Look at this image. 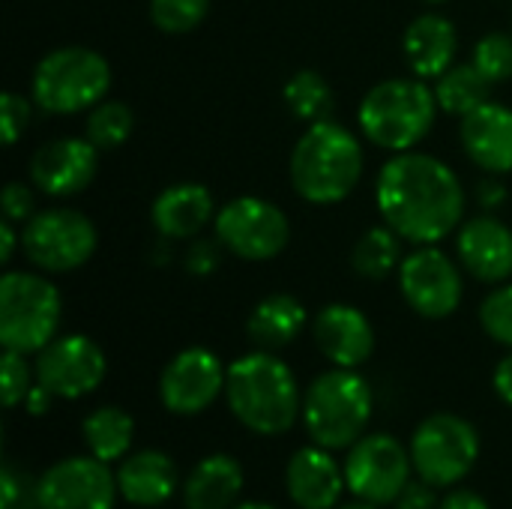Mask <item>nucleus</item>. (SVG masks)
I'll return each instance as SVG.
<instances>
[{
    "mask_svg": "<svg viewBox=\"0 0 512 509\" xmlns=\"http://www.w3.org/2000/svg\"><path fill=\"white\" fill-rule=\"evenodd\" d=\"M396 509H438V495H435V486L426 483V480H411L405 486V492L396 498Z\"/></svg>",
    "mask_w": 512,
    "mask_h": 509,
    "instance_id": "obj_38",
    "label": "nucleus"
},
{
    "mask_svg": "<svg viewBox=\"0 0 512 509\" xmlns=\"http://www.w3.org/2000/svg\"><path fill=\"white\" fill-rule=\"evenodd\" d=\"M135 117L132 108L120 99H102L99 105L90 108L87 123H84V138L96 144L99 150H114L132 135Z\"/></svg>",
    "mask_w": 512,
    "mask_h": 509,
    "instance_id": "obj_30",
    "label": "nucleus"
},
{
    "mask_svg": "<svg viewBox=\"0 0 512 509\" xmlns=\"http://www.w3.org/2000/svg\"><path fill=\"white\" fill-rule=\"evenodd\" d=\"M231 509H276L270 504H261V501H243V504H234Z\"/></svg>",
    "mask_w": 512,
    "mask_h": 509,
    "instance_id": "obj_46",
    "label": "nucleus"
},
{
    "mask_svg": "<svg viewBox=\"0 0 512 509\" xmlns=\"http://www.w3.org/2000/svg\"><path fill=\"white\" fill-rule=\"evenodd\" d=\"M396 276L405 303L429 321L450 318L462 303V273L438 246H420L405 255Z\"/></svg>",
    "mask_w": 512,
    "mask_h": 509,
    "instance_id": "obj_12",
    "label": "nucleus"
},
{
    "mask_svg": "<svg viewBox=\"0 0 512 509\" xmlns=\"http://www.w3.org/2000/svg\"><path fill=\"white\" fill-rule=\"evenodd\" d=\"M402 48H405V60L417 78H423V81L438 78L456 63L459 33L447 15L426 12L408 24Z\"/></svg>",
    "mask_w": 512,
    "mask_h": 509,
    "instance_id": "obj_22",
    "label": "nucleus"
},
{
    "mask_svg": "<svg viewBox=\"0 0 512 509\" xmlns=\"http://www.w3.org/2000/svg\"><path fill=\"white\" fill-rule=\"evenodd\" d=\"M459 138L477 168L489 171L492 177L512 171V108L489 99L462 117Z\"/></svg>",
    "mask_w": 512,
    "mask_h": 509,
    "instance_id": "obj_20",
    "label": "nucleus"
},
{
    "mask_svg": "<svg viewBox=\"0 0 512 509\" xmlns=\"http://www.w3.org/2000/svg\"><path fill=\"white\" fill-rule=\"evenodd\" d=\"M30 123V99L21 93H3L0 99V129H3V144L12 147Z\"/></svg>",
    "mask_w": 512,
    "mask_h": 509,
    "instance_id": "obj_35",
    "label": "nucleus"
},
{
    "mask_svg": "<svg viewBox=\"0 0 512 509\" xmlns=\"http://www.w3.org/2000/svg\"><path fill=\"white\" fill-rule=\"evenodd\" d=\"M216 240L240 261H270L285 252L291 225L282 207L258 195L231 198L216 210Z\"/></svg>",
    "mask_w": 512,
    "mask_h": 509,
    "instance_id": "obj_10",
    "label": "nucleus"
},
{
    "mask_svg": "<svg viewBox=\"0 0 512 509\" xmlns=\"http://www.w3.org/2000/svg\"><path fill=\"white\" fill-rule=\"evenodd\" d=\"M219 249H222L219 240H195V243L186 249V261H183L186 270L195 273V276H207V273L219 270V261H222Z\"/></svg>",
    "mask_w": 512,
    "mask_h": 509,
    "instance_id": "obj_37",
    "label": "nucleus"
},
{
    "mask_svg": "<svg viewBox=\"0 0 512 509\" xmlns=\"http://www.w3.org/2000/svg\"><path fill=\"white\" fill-rule=\"evenodd\" d=\"M438 509H492L486 504V498H480L477 492H468V489H456V492H450Z\"/></svg>",
    "mask_w": 512,
    "mask_h": 509,
    "instance_id": "obj_39",
    "label": "nucleus"
},
{
    "mask_svg": "<svg viewBox=\"0 0 512 509\" xmlns=\"http://www.w3.org/2000/svg\"><path fill=\"white\" fill-rule=\"evenodd\" d=\"M336 509H381L378 504H372V501H363V498H357V501H351V504H342V507Z\"/></svg>",
    "mask_w": 512,
    "mask_h": 509,
    "instance_id": "obj_45",
    "label": "nucleus"
},
{
    "mask_svg": "<svg viewBox=\"0 0 512 509\" xmlns=\"http://www.w3.org/2000/svg\"><path fill=\"white\" fill-rule=\"evenodd\" d=\"M345 483L348 492L372 501L378 507L384 504H396V498L405 492V486L411 483V450L393 438V435H363L354 447H348V459H345Z\"/></svg>",
    "mask_w": 512,
    "mask_h": 509,
    "instance_id": "obj_11",
    "label": "nucleus"
},
{
    "mask_svg": "<svg viewBox=\"0 0 512 509\" xmlns=\"http://www.w3.org/2000/svg\"><path fill=\"white\" fill-rule=\"evenodd\" d=\"M96 246V225L72 207L39 210L21 228V252L42 273L78 270L96 255Z\"/></svg>",
    "mask_w": 512,
    "mask_h": 509,
    "instance_id": "obj_8",
    "label": "nucleus"
},
{
    "mask_svg": "<svg viewBox=\"0 0 512 509\" xmlns=\"http://www.w3.org/2000/svg\"><path fill=\"white\" fill-rule=\"evenodd\" d=\"M114 474L120 498L135 507H162L177 492V465L162 450H138Z\"/></svg>",
    "mask_w": 512,
    "mask_h": 509,
    "instance_id": "obj_23",
    "label": "nucleus"
},
{
    "mask_svg": "<svg viewBox=\"0 0 512 509\" xmlns=\"http://www.w3.org/2000/svg\"><path fill=\"white\" fill-rule=\"evenodd\" d=\"M492 384H495V393L501 402L512 405V351L495 366V375H492Z\"/></svg>",
    "mask_w": 512,
    "mask_h": 509,
    "instance_id": "obj_40",
    "label": "nucleus"
},
{
    "mask_svg": "<svg viewBox=\"0 0 512 509\" xmlns=\"http://www.w3.org/2000/svg\"><path fill=\"white\" fill-rule=\"evenodd\" d=\"M63 315L60 291L39 273L9 270L0 279V345L3 351L39 354L57 339Z\"/></svg>",
    "mask_w": 512,
    "mask_h": 509,
    "instance_id": "obj_7",
    "label": "nucleus"
},
{
    "mask_svg": "<svg viewBox=\"0 0 512 509\" xmlns=\"http://www.w3.org/2000/svg\"><path fill=\"white\" fill-rule=\"evenodd\" d=\"M372 387L354 369H330L303 393V423L312 444L327 450L354 447L372 420Z\"/></svg>",
    "mask_w": 512,
    "mask_h": 509,
    "instance_id": "obj_5",
    "label": "nucleus"
},
{
    "mask_svg": "<svg viewBox=\"0 0 512 509\" xmlns=\"http://www.w3.org/2000/svg\"><path fill=\"white\" fill-rule=\"evenodd\" d=\"M312 339L318 351L339 369H357L375 351V330L369 318L348 303L324 306L312 321Z\"/></svg>",
    "mask_w": 512,
    "mask_h": 509,
    "instance_id": "obj_18",
    "label": "nucleus"
},
{
    "mask_svg": "<svg viewBox=\"0 0 512 509\" xmlns=\"http://www.w3.org/2000/svg\"><path fill=\"white\" fill-rule=\"evenodd\" d=\"M18 246H21V237L15 234V222H9V219L3 216V219H0V261L9 264Z\"/></svg>",
    "mask_w": 512,
    "mask_h": 509,
    "instance_id": "obj_41",
    "label": "nucleus"
},
{
    "mask_svg": "<svg viewBox=\"0 0 512 509\" xmlns=\"http://www.w3.org/2000/svg\"><path fill=\"white\" fill-rule=\"evenodd\" d=\"M99 171V147L87 138H54L30 159V183L48 198L84 192Z\"/></svg>",
    "mask_w": 512,
    "mask_h": 509,
    "instance_id": "obj_16",
    "label": "nucleus"
},
{
    "mask_svg": "<svg viewBox=\"0 0 512 509\" xmlns=\"http://www.w3.org/2000/svg\"><path fill=\"white\" fill-rule=\"evenodd\" d=\"M285 486L300 509H336L342 492L348 489L345 468H339L333 450L318 444L303 447L288 459Z\"/></svg>",
    "mask_w": 512,
    "mask_h": 509,
    "instance_id": "obj_19",
    "label": "nucleus"
},
{
    "mask_svg": "<svg viewBox=\"0 0 512 509\" xmlns=\"http://www.w3.org/2000/svg\"><path fill=\"white\" fill-rule=\"evenodd\" d=\"M408 450L417 477L435 489H447L474 471L480 459V435L465 417L432 414L417 426Z\"/></svg>",
    "mask_w": 512,
    "mask_h": 509,
    "instance_id": "obj_9",
    "label": "nucleus"
},
{
    "mask_svg": "<svg viewBox=\"0 0 512 509\" xmlns=\"http://www.w3.org/2000/svg\"><path fill=\"white\" fill-rule=\"evenodd\" d=\"M492 81L474 63H453L444 75L435 78V99L444 114L468 117L492 99Z\"/></svg>",
    "mask_w": 512,
    "mask_h": 509,
    "instance_id": "obj_26",
    "label": "nucleus"
},
{
    "mask_svg": "<svg viewBox=\"0 0 512 509\" xmlns=\"http://www.w3.org/2000/svg\"><path fill=\"white\" fill-rule=\"evenodd\" d=\"M108 363L102 348L81 333L57 336L36 354V384H42L54 399L90 396L105 381Z\"/></svg>",
    "mask_w": 512,
    "mask_h": 509,
    "instance_id": "obj_13",
    "label": "nucleus"
},
{
    "mask_svg": "<svg viewBox=\"0 0 512 509\" xmlns=\"http://www.w3.org/2000/svg\"><path fill=\"white\" fill-rule=\"evenodd\" d=\"M426 3H447V0H426Z\"/></svg>",
    "mask_w": 512,
    "mask_h": 509,
    "instance_id": "obj_47",
    "label": "nucleus"
},
{
    "mask_svg": "<svg viewBox=\"0 0 512 509\" xmlns=\"http://www.w3.org/2000/svg\"><path fill=\"white\" fill-rule=\"evenodd\" d=\"M15 501H18V483H15L12 468H6V471H3V498H0V507L12 509L15 507Z\"/></svg>",
    "mask_w": 512,
    "mask_h": 509,
    "instance_id": "obj_44",
    "label": "nucleus"
},
{
    "mask_svg": "<svg viewBox=\"0 0 512 509\" xmlns=\"http://www.w3.org/2000/svg\"><path fill=\"white\" fill-rule=\"evenodd\" d=\"M285 105L297 120L306 123H318L327 120L333 111V87L327 84V78L315 69H300L294 72L285 87H282Z\"/></svg>",
    "mask_w": 512,
    "mask_h": 509,
    "instance_id": "obj_29",
    "label": "nucleus"
},
{
    "mask_svg": "<svg viewBox=\"0 0 512 509\" xmlns=\"http://www.w3.org/2000/svg\"><path fill=\"white\" fill-rule=\"evenodd\" d=\"M210 12V0H150V18L162 33H192Z\"/></svg>",
    "mask_w": 512,
    "mask_h": 509,
    "instance_id": "obj_31",
    "label": "nucleus"
},
{
    "mask_svg": "<svg viewBox=\"0 0 512 509\" xmlns=\"http://www.w3.org/2000/svg\"><path fill=\"white\" fill-rule=\"evenodd\" d=\"M438 99L435 87H429L423 78H387L375 84L360 108L357 123L366 141H372L381 150L405 153L414 150L435 126Z\"/></svg>",
    "mask_w": 512,
    "mask_h": 509,
    "instance_id": "obj_4",
    "label": "nucleus"
},
{
    "mask_svg": "<svg viewBox=\"0 0 512 509\" xmlns=\"http://www.w3.org/2000/svg\"><path fill=\"white\" fill-rule=\"evenodd\" d=\"M51 399H54V396H51L42 384H33L30 393H27V399H24V408H27V414L39 417V414H45V411L51 408Z\"/></svg>",
    "mask_w": 512,
    "mask_h": 509,
    "instance_id": "obj_42",
    "label": "nucleus"
},
{
    "mask_svg": "<svg viewBox=\"0 0 512 509\" xmlns=\"http://www.w3.org/2000/svg\"><path fill=\"white\" fill-rule=\"evenodd\" d=\"M228 369L210 348H183L159 375V399L171 414L192 417L225 393Z\"/></svg>",
    "mask_w": 512,
    "mask_h": 509,
    "instance_id": "obj_15",
    "label": "nucleus"
},
{
    "mask_svg": "<svg viewBox=\"0 0 512 509\" xmlns=\"http://www.w3.org/2000/svg\"><path fill=\"white\" fill-rule=\"evenodd\" d=\"M117 474L96 456H69L51 465L36 486L42 509H114Z\"/></svg>",
    "mask_w": 512,
    "mask_h": 509,
    "instance_id": "obj_14",
    "label": "nucleus"
},
{
    "mask_svg": "<svg viewBox=\"0 0 512 509\" xmlns=\"http://www.w3.org/2000/svg\"><path fill=\"white\" fill-rule=\"evenodd\" d=\"M294 192L309 204H339L345 201L363 177V147L360 138L327 117L309 123L291 150L288 162Z\"/></svg>",
    "mask_w": 512,
    "mask_h": 509,
    "instance_id": "obj_3",
    "label": "nucleus"
},
{
    "mask_svg": "<svg viewBox=\"0 0 512 509\" xmlns=\"http://www.w3.org/2000/svg\"><path fill=\"white\" fill-rule=\"evenodd\" d=\"M375 201L384 225L402 240L435 246L447 240L465 216V189L456 171L417 150L393 153L375 183Z\"/></svg>",
    "mask_w": 512,
    "mask_h": 509,
    "instance_id": "obj_1",
    "label": "nucleus"
},
{
    "mask_svg": "<svg viewBox=\"0 0 512 509\" xmlns=\"http://www.w3.org/2000/svg\"><path fill=\"white\" fill-rule=\"evenodd\" d=\"M33 378H36V375H30L27 354L3 351L0 384H3V405H6V408L24 405V399H27V393H30V387H33Z\"/></svg>",
    "mask_w": 512,
    "mask_h": 509,
    "instance_id": "obj_34",
    "label": "nucleus"
},
{
    "mask_svg": "<svg viewBox=\"0 0 512 509\" xmlns=\"http://www.w3.org/2000/svg\"><path fill=\"white\" fill-rule=\"evenodd\" d=\"M225 399L231 414L255 435H282L303 414L294 372L273 351H252L228 366Z\"/></svg>",
    "mask_w": 512,
    "mask_h": 509,
    "instance_id": "obj_2",
    "label": "nucleus"
},
{
    "mask_svg": "<svg viewBox=\"0 0 512 509\" xmlns=\"http://www.w3.org/2000/svg\"><path fill=\"white\" fill-rule=\"evenodd\" d=\"M492 84L510 81L512 78V36L510 33H486L474 45V60H471Z\"/></svg>",
    "mask_w": 512,
    "mask_h": 509,
    "instance_id": "obj_32",
    "label": "nucleus"
},
{
    "mask_svg": "<svg viewBox=\"0 0 512 509\" xmlns=\"http://www.w3.org/2000/svg\"><path fill=\"white\" fill-rule=\"evenodd\" d=\"M306 324H309V312L294 294H270L252 309L246 333L255 348L279 351L297 342Z\"/></svg>",
    "mask_w": 512,
    "mask_h": 509,
    "instance_id": "obj_25",
    "label": "nucleus"
},
{
    "mask_svg": "<svg viewBox=\"0 0 512 509\" xmlns=\"http://www.w3.org/2000/svg\"><path fill=\"white\" fill-rule=\"evenodd\" d=\"M243 492V468L234 456L213 453L201 459L183 480L186 509H231Z\"/></svg>",
    "mask_w": 512,
    "mask_h": 509,
    "instance_id": "obj_24",
    "label": "nucleus"
},
{
    "mask_svg": "<svg viewBox=\"0 0 512 509\" xmlns=\"http://www.w3.org/2000/svg\"><path fill=\"white\" fill-rule=\"evenodd\" d=\"M111 90L108 60L84 45L48 51L30 78V99L45 114H78L99 105Z\"/></svg>",
    "mask_w": 512,
    "mask_h": 509,
    "instance_id": "obj_6",
    "label": "nucleus"
},
{
    "mask_svg": "<svg viewBox=\"0 0 512 509\" xmlns=\"http://www.w3.org/2000/svg\"><path fill=\"white\" fill-rule=\"evenodd\" d=\"M459 264L486 285H501L512 276V231L498 216L483 213L465 219L456 231Z\"/></svg>",
    "mask_w": 512,
    "mask_h": 509,
    "instance_id": "obj_17",
    "label": "nucleus"
},
{
    "mask_svg": "<svg viewBox=\"0 0 512 509\" xmlns=\"http://www.w3.org/2000/svg\"><path fill=\"white\" fill-rule=\"evenodd\" d=\"M81 438H84L90 456L111 465L129 453L132 438H135V423L123 408L105 405V408H96L93 414H87V420L81 426Z\"/></svg>",
    "mask_w": 512,
    "mask_h": 509,
    "instance_id": "obj_27",
    "label": "nucleus"
},
{
    "mask_svg": "<svg viewBox=\"0 0 512 509\" xmlns=\"http://www.w3.org/2000/svg\"><path fill=\"white\" fill-rule=\"evenodd\" d=\"M150 216L162 240H192L216 216V201L204 183H174L159 192Z\"/></svg>",
    "mask_w": 512,
    "mask_h": 509,
    "instance_id": "obj_21",
    "label": "nucleus"
},
{
    "mask_svg": "<svg viewBox=\"0 0 512 509\" xmlns=\"http://www.w3.org/2000/svg\"><path fill=\"white\" fill-rule=\"evenodd\" d=\"M480 327L498 345L512 348V282H501L480 303Z\"/></svg>",
    "mask_w": 512,
    "mask_h": 509,
    "instance_id": "obj_33",
    "label": "nucleus"
},
{
    "mask_svg": "<svg viewBox=\"0 0 512 509\" xmlns=\"http://www.w3.org/2000/svg\"><path fill=\"white\" fill-rule=\"evenodd\" d=\"M402 237L390 228V225H378L369 228L351 252V267L372 282H381L393 273H399L402 264Z\"/></svg>",
    "mask_w": 512,
    "mask_h": 509,
    "instance_id": "obj_28",
    "label": "nucleus"
},
{
    "mask_svg": "<svg viewBox=\"0 0 512 509\" xmlns=\"http://www.w3.org/2000/svg\"><path fill=\"white\" fill-rule=\"evenodd\" d=\"M0 204H3V216L9 222H27L36 210H33V189L24 186V183H9L0 195Z\"/></svg>",
    "mask_w": 512,
    "mask_h": 509,
    "instance_id": "obj_36",
    "label": "nucleus"
},
{
    "mask_svg": "<svg viewBox=\"0 0 512 509\" xmlns=\"http://www.w3.org/2000/svg\"><path fill=\"white\" fill-rule=\"evenodd\" d=\"M477 195H480V204H483V207H495V204H501V201L507 198V189H504V183H498V180H483V183L477 186Z\"/></svg>",
    "mask_w": 512,
    "mask_h": 509,
    "instance_id": "obj_43",
    "label": "nucleus"
}]
</instances>
